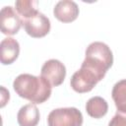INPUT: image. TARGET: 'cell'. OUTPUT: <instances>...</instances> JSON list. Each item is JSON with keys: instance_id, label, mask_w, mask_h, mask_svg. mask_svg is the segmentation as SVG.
<instances>
[{"instance_id": "cell-6", "label": "cell", "mask_w": 126, "mask_h": 126, "mask_svg": "<svg viewBox=\"0 0 126 126\" xmlns=\"http://www.w3.org/2000/svg\"><path fill=\"white\" fill-rule=\"evenodd\" d=\"M40 76L43 77L51 87H57L64 82L66 68L61 61L57 59H49L42 65Z\"/></svg>"}, {"instance_id": "cell-8", "label": "cell", "mask_w": 126, "mask_h": 126, "mask_svg": "<svg viewBox=\"0 0 126 126\" xmlns=\"http://www.w3.org/2000/svg\"><path fill=\"white\" fill-rule=\"evenodd\" d=\"M53 14L55 18L60 22L71 23L78 18L79 7L74 1L62 0L55 5L53 9Z\"/></svg>"}, {"instance_id": "cell-7", "label": "cell", "mask_w": 126, "mask_h": 126, "mask_svg": "<svg viewBox=\"0 0 126 126\" xmlns=\"http://www.w3.org/2000/svg\"><path fill=\"white\" fill-rule=\"evenodd\" d=\"M1 32L4 34H16L23 25V20L12 6H5L0 13Z\"/></svg>"}, {"instance_id": "cell-2", "label": "cell", "mask_w": 126, "mask_h": 126, "mask_svg": "<svg viewBox=\"0 0 126 126\" xmlns=\"http://www.w3.org/2000/svg\"><path fill=\"white\" fill-rule=\"evenodd\" d=\"M112 63L113 55L108 45L100 41H94L87 47L86 57L82 65L94 71L103 79Z\"/></svg>"}, {"instance_id": "cell-3", "label": "cell", "mask_w": 126, "mask_h": 126, "mask_svg": "<svg viewBox=\"0 0 126 126\" xmlns=\"http://www.w3.org/2000/svg\"><path fill=\"white\" fill-rule=\"evenodd\" d=\"M48 126H82L83 115L76 107L53 109L47 117Z\"/></svg>"}, {"instance_id": "cell-4", "label": "cell", "mask_w": 126, "mask_h": 126, "mask_svg": "<svg viewBox=\"0 0 126 126\" xmlns=\"http://www.w3.org/2000/svg\"><path fill=\"white\" fill-rule=\"evenodd\" d=\"M101 80L102 78L98 76L94 71L82 65L81 68L73 74L70 85L75 92L84 94L92 91L94 87Z\"/></svg>"}, {"instance_id": "cell-5", "label": "cell", "mask_w": 126, "mask_h": 126, "mask_svg": "<svg viewBox=\"0 0 126 126\" xmlns=\"http://www.w3.org/2000/svg\"><path fill=\"white\" fill-rule=\"evenodd\" d=\"M23 25L27 33L34 38L43 37L50 31L49 19L39 11H37L32 17L24 20Z\"/></svg>"}, {"instance_id": "cell-9", "label": "cell", "mask_w": 126, "mask_h": 126, "mask_svg": "<svg viewBox=\"0 0 126 126\" xmlns=\"http://www.w3.org/2000/svg\"><path fill=\"white\" fill-rule=\"evenodd\" d=\"M0 60L4 65L12 64L19 56L20 45L13 37H6L0 43Z\"/></svg>"}, {"instance_id": "cell-10", "label": "cell", "mask_w": 126, "mask_h": 126, "mask_svg": "<svg viewBox=\"0 0 126 126\" xmlns=\"http://www.w3.org/2000/svg\"><path fill=\"white\" fill-rule=\"evenodd\" d=\"M39 118V110L33 103L22 106L17 115V120L20 126H36Z\"/></svg>"}, {"instance_id": "cell-14", "label": "cell", "mask_w": 126, "mask_h": 126, "mask_svg": "<svg viewBox=\"0 0 126 126\" xmlns=\"http://www.w3.org/2000/svg\"><path fill=\"white\" fill-rule=\"evenodd\" d=\"M108 126H126V113L117 111L110 120Z\"/></svg>"}, {"instance_id": "cell-12", "label": "cell", "mask_w": 126, "mask_h": 126, "mask_svg": "<svg viewBox=\"0 0 126 126\" xmlns=\"http://www.w3.org/2000/svg\"><path fill=\"white\" fill-rule=\"evenodd\" d=\"M111 95L117 111L126 113V79L117 82L113 86Z\"/></svg>"}, {"instance_id": "cell-11", "label": "cell", "mask_w": 126, "mask_h": 126, "mask_svg": "<svg viewBox=\"0 0 126 126\" xmlns=\"http://www.w3.org/2000/svg\"><path fill=\"white\" fill-rule=\"evenodd\" d=\"M108 110V104L104 98L101 96L91 97L86 104L87 113L93 118H101L103 117Z\"/></svg>"}, {"instance_id": "cell-1", "label": "cell", "mask_w": 126, "mask_h": 126, "mask_svg": "<svg viewBox=\"0 0 126 126\" xmlns=\"http://www.w3.org/2000/svg\"><path fill=\"white\" fill-rule=\"evenodd\" d=\"M17 94L34 103H42L51 94V85L41 76L31 74L19 75L13 83Z\"/></svg>"}, {"instance_id": "cell-13", "label": "cell", "mask_w": 126, "mask_h": 126, "mask_svg": "<svg viewBox=\"0 0 126 126\" xmlns=\"http://www.w3.org/2000/svg\"><path fill=\"white\" fill-rule=\"evenodd\" d=\"M37 4L38 2L34 0H18L16 1L15 6L17 13L20 15V17H22V20L24 21L37 12Z\"/></svg>"}]
</instances>
